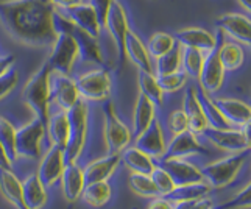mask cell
<instances>
[{
	"label": "cell",
	"instance_id": "35",
	"mask_svg": "<svg viewBox=\"0 0 251 209\" xmlns=\"http://www.w3.org/2000/svg\"><path fill=\"white\" fill-rule=\"evenodd\" d=\"M137 86L139 92L144 94L147 99H150L156 106H161L164 102V92L159 88L158 77L153 72H141L137 74Z\"/></svg>",
	"mask_w": 251,
	"mask_h": 209
},
{
	"label": "cell",
	"instance_id": "11",
	"mask_svg": "<svg viewBox=\"0 0 251 209\" xmlns=\"http://www.w3.org/2000/svg\"><path fill=\"white\" fill-rule=\"evenodd\" d=\"M103 27L108 30L112 41H114L116 50H117V59H119V63H122L125 58V39H126V33L129 30L128 13L122 2L114 0Z\"/></svg>",
	"mask_w": 251,
	"mask_h": 209
},
{
	"label": "cell",
	"instance_id": "17",
	"mask_svg": "<svg viewBox=\"0 0 251 209\" xmlns=\"http://www.w3.org/2000/svg\"><path fill=\"white\" fill-rule=\"evenodd\" d=\"M206 156L209 155L206 147L200 142L197 134L192 131H184L179 133L176 136L170 137V141L167 142V150L164 158H181V159H187L189 156Z\"/></svg>",
	"mask_w": 251,
	"mask_h": 209
},
{
	"label": "cell",
	"instance_id": "42",
	"mask_svg": "<svg viewBox=\"0 0 251 209\" xmlns=\"http://www.w3.org/2000/svg\"><path fill=\"white\" fill-rule=\"evenodd\" d=\"M158 83L159 88L164 94H173L181 91L187 83V75L184 72H173V74H167V75H161L158 77Z\"/></svg>",
	"mask_w": 251,
	"mask_h": 209
},
{
	"label": "cell",
	"instance_id": "32",
	"mask_svg": "<svg viewBox=\"0 0 251 209\" xmlns=\"http://www.w3.org/2000/svg\"><path fill=\"white\" fill-rule=\"evenodd\" d=\"M212 187L207 184L206 181L201 183H194V184H186V186H175V189L166 197L172 203H179V202H197V200L209 197Z\"/></svg>",
	"mask_w": 251,
	"mask_h": 209
},
{
	"label": "cell",
	"instance_id": "22",
	"mask_svg": "<svg viewBox=\"0 0 251 209\" xmlns=\"http://www.w3.org/2000/svg\"><path fill=\"white\" fill-rule=\"evenodd\" d=\"M223 119L228 122L232 128H244L250 125L251 120V108L250 104L239 99H214Z\"/></svg>",
	"mask_w": 251,
	"mask_h": 209
},
{
	"label": "cell",
	"instance_id": "36",
	"mask_svg": "<svg viewBox=\"0 0 251 209\" xmlns=\"http://www.w3.org/2000/svg\"><path fill=\"white\" fill-rule=\"evenodd\" d=\"M198 99H200V102H201V106H203L204 116H206V120H207V124H209V127H212V128H229L228 122L223 119L222 112L217 108V104L214 103L212 95L206 94L200 89L198 91Z\"/></svg>",
	"mask_w": 251,
	"mask_h": 209
},
{
	"label": "cell",
	"instance_id": "38",
	"mask_svg": "<svg viewBox=\"0 0 251 209\" xmlns=\"http://www.w3.org/2000/svg\"><path fill=\"white\" fill-rule=\"evenodd\" d=\"M204 58L206 53H203L201 50L183 47V63H181V69H184V74L187 77L198 78V75L201 72Z\"/></svg>",
	"mask_w": 251,
	"mask_h": 209
},
{
	"label": "cell",
	"instance_id": "1",
	"mask_svg": "<svg viewBox=\"0 0 251 209\" xmlns=\"http://www.w3.org/2000/svg\"><path fill=\"white\" fill-rule=\"evenodd\" d=\"M50 0H0V24L8 36L28 47H50L58 36Z\"/></svg>",
	"mask_w": 251,
	"mask_h": 209
},
{
	"label": "cell",
	"instance_id": "50",
	"mask_svg": "<svg viewBox=\"0 0 251 209\" xmlns=\"http://www.w3.org/2000/svg\"><path fill=\"white\" fill-rule=\"evenodd\" d=\"M189 209H214V202L209 197H204V198H200V200H197V202H194Z\"/></svg>",
	"mask_w": 251,
	"mask_h": 209
},
{
	"label": "cell",
	"instance_id": "13",
	"mask_svg": "<svg viewBox=\"0 0 251 209\" xmlns=\"http://www.w3.org/2000/svg\"><path fill=\"white\" fill-rule=\"evenodd\" d=\"M50 91H51V102L61 111H69L76 102L81 100L75 78H72L71 75L51 72Z\"/></svg>",
	"mask_w": 251,
	"mask_h": 209
},
{
	"label": "cell",
	"instance_id": "15",
	"mask_svg": "<svg viewBox=\"0 0 251 209\" xmlns=\"http://www.w3.org/2000/svg\"><path fill=\"white\" fill-rule=\"evenodd\" d=\"M134 147H137L139 150L147 153L154 161H161L164 156H166L167 139H166V133H164L161 122L158 119H154L153 124L147 128L145 131H142L139 136H136Z\"/></svg>",
	"mask_w": 251,
	"mask_h": 209
},
{
	"label": "cell",
	"instance_id": "34",
	"mask_svg": "<svg viewBox=\"0 0 251 209\" xmlns=\"http://www.w3.org/2000/svg\"><path fill=\"white\" fill-rule=\"evenodd\" d=\"M112 195V189L108 181H95V183H86V186L81 192V198L84 203H88L92 208H101L105 206Z\"/></svg>",
	"mask_w": 251,
	"mask_h": 209
},
{
	"label": "cell",
	"instance_id": "9",
	"mask_svg": "<svg viewBox=\"0 0 251 209\" xmlns=\"http://www.w3.org/2000/svg\"><path fill=\"white\" fill-rule=\"evenodd\" d=\"M203 136L219 150L239 153L250 150V125L244 128H212L207 127Z\"/></svg>",
	"mask_w": 251,
	"mask_h": 209
},
{
	"label": "cell",
	"instance_id": "24",
	"mask_svg": "<svg viewBox=\"0 0 251 209\" xmlns=\"http://www.w3.org/2000/svg\"><path fill=\"white\" fill-rule=\"evenodd\" d=\"M125 56L139 69L141 72H153V59L147 50V46L136 31L131 28L126 33L125 39Z\"/></svg>",
	"mask_w": 251,
	"mask_h": 209
},
{
	"label": "cell",
	"instance_id": "19",
	"mask_svg": "<svg viewBox=\"0 0 251 209\" xmlns=\"http://www.w3.org/2000/svg\"><path fill=\"white\" fill-rule=\"evenodd\" d=\"M225 75H226V71H225L220 63L217 50L206 53L201 72L197 78L200 81V89L209 95L219 92L225 83Z\"/></svg>",
	"mask_w": 251,
	"mask_h": 209
},
{
	"label": "cell",
	"instance_id": "23",
	"mask_svg": "<svg viewBox=\"0 0 251 209\" xmlns=\"http://www.w3.org/2000/svg\"><path fill=\"white\" fill-rule=\"evenodd\" d=\"M120 162H122L120 153H108L106 156H101V158H99V159L91 161L83 169L84 181L86 183L108 181L117 172Z\"/></svg>",
	"mask_w": 251,
	"mask_h": 209
},
{
	"label": "cell",
	"instance_id": "46",
	"mask_svg": "<svg viewBox=\"0 0 251 209\" xmlns=\"http://www.w3.org/2000/svg\"><path fill=\"white\" fill-rule=\"evenodd\" d=\"M88 3L94 8V11H95V14H97L99 21L103 27L106 22V17H108L111 6H112V3H114V0H89Z\"/></svg>",
	"mask_w": 251,
	"mask_h": 209
},
{
	"label": "cell",
	"instance_id": "10",
	"mask_svg": "<svg viewBox=\"0 0 251 209\" xmlns=\"http://www.w3.org/2000/svg\"><path fill=\"white\" fill-rule=\"evenodd\" d=\"M55 21H56L58 30H66L75 38L76 44H78V50H80V58L83 61L91 63V64H99V66L105 64V59H103V53H101V47H100V42L97 38H92L91 34H88L86 31L74 27V25L69 22L63 14H56Z\"/></svg>",
	"mask_w": 251,
	"mask_h": 209
},
{
	"label": "cell",
	"instance_id": "8",
	"mask_svg": "<svg viewBox=\"0 0 251 209\" xmlns=\"http://www.w3.org/2000/svg\"><path fill=\"white\" fill-rule=\"evenodd\" d=\"M75 81L80 92V97L84 102L105 103L111 97L112 80L106 69L103 67L92 69V71L81 74Z\"/></svg>",
	"mask_w": 251,
	"mask_h": 209
},
{
	"label": "cell",
	"instance_id": "45",
	"mask_svg": "<svg viewBox=\"0 0 251 209\" xmlns=\"http://www.w3.org/2000/svg\"><path fill=\"white\" fill-rule=\"evenodd\" d=\"M17 83H19V74L13 67L10 72H6L5 75L0 77V102L3 99H6L14 89Z\"/></svg>",
	"mask_w": 251,
	"mask_h": 209
},
{
	"label": "cell",
	"instance_id": "52",
	"mask_svg": "<svg viewBox=\"0 0 251 209\" xmlns=\"http://www.w3.org/2000/svg\"><path fill=\"white\" fill-rule=\"evenodd\" d=\"M237 2H239V5L244 8L247 13L251 11V0H237Z\"/></svg>",
	"mask_w": 251,
	"mask_h": 209
},
{
	"label": "cell",
	"instance_id": "14",
	"mask_svg": "<svg viewBox=\"0 0 251 209\" xmlns=\"http://www.w3.org/2000/svg\"><path fill=\"white\" fill-rule=\"evenodd\" d=\"M219 31L223 36H228L231 41L239 42L240 46H251V21L245 14L228 13L217 17L215 21Z\"/></svg>",
	"mask_w": 251,
	"mask_h": 209
},
{
	"label": "cell",
	"instance_id": "20",
	"mask_svg": "<svg viewBox=\"0 0 251 209\" xmlns=\"http://www.w3.org/2000/svg\"><path fill=\"white\" fill-rule=\"evenodd\" d=\"M164 169L169 172L170 178L175 183V186H186L194 183L204 181L203 172L198 165L189 162L187 159L181 158H162L159 161Z\"/></svg>",
	"mask_w": 251,
	"mask_h": 209
},
{
	"label": "cell",
	"instance_id": "43",
	"mask_svg": "<svg viewBox=\"0 0 251 209\" xmlns=\"http://www.w3.org/2000/svg\"><path fill=\"white\" fill-rule=\"evenodd\" d=\"M166 128H167V133L170 134V137L187 131L189 125H187V117L184 114V111L183 109L172 111L166 120Z\"/></svg>",
	"mask_w": 251,
	"mask_h": 209
},
{
	"label": "cell",
	"instance_id": "28",
	"mask_svg": "<svg viewBox=\"0 0 251 209\" xmlns=\"http://www.w3.org/2000/svg\"><path fill=\"white\" fill-rule=\"evenodd\" d=\"M0 192L16 209H27L22 195V181L11 167H0Z\"/></svg>",
	"mask_w": 251,
	"mask_h": 209
},
{
	"label": "cell",
	"instance_id": "26",
	"mask_svg": "<svg viewBox=\"0 0 251 209\" xmlns=\"http://www.w3.org/2000/svg\"><path fill=\"white\" fill-rule=\"evenodd\" d=\"M61 190L69 203H74L81 198V192L86 186L83 169L78 164H66V169L61 175Z\"/></svg>",
	"mask_w": 251,
	"mask_h": 209
},
{
	"label": "cell",
	"instance_id": "48",
	"mask_svg": "<svg viewBox=\"0 0 251 209\" xmlns=\"http://www.w3.org/2000/svg\"><path fill=\"white\" fill-rule=\"evenodd\" d=\"M147 209H173V203L169 202L166 197H156V198H151V203L149 205Z\"/></svg>",
	"mask_w": 251,
	"mask_h": 209
},
{
	"label": "cell",
	"instance_id": "12",
	"mask_svg": "<svg viewBox=\"0 0 251 209\" xmlns=\"http://www.w3.org/2000/svg\"><path fill=\"white\" fill-rule=\"evenodd\" d=\"M39 165L36 175L42 181L47 189L53 187L56 183L61 180V175L66 169V159H64V150L61 147L50 145L49 150L39 158Z\"/></svg>",
	"mask_w": 251,
	"mask_h": 209
},
{
	"label": "cell",
	"instance_id": "39",
	"mask_svg": "<svg viewBox=\"0 0 251 209\" xmlns=\"http://www.w3.org/2000/svg\"><path fill=\"white\" fill-rule=\"evenodd\" d=\"M128 184H129V187H131V190L136 195H139L142 198L151 200V198L159 197L158 190H156V187H154L150 175H142V173H131L129 178H128Z\"/></svg>",
	"mask_w": 251,
	"mask_h": 209
},
{
	"label": "cell",
	"instance_id": "37",
	"mask_svg": "<svg viewBox=\"0 0 251 209\" xmlns=\"http://www.w3.org/2000/svg\"><path fill=\"white\" fill-rule=\"evenodd\" d=\"M175 46H176V39L173 34L166 33V31H156L149 38L147 50H149L151 58H158L164 53H167V52L172 50Z\"/></svg>",
	"mask_w": 251,
	"mask_h": 209
},
{
	"label": "cell",
	"instance_id": "41",
	"mask_svg": "<svg viewBox=\"0 0 251 209\" xmlns=\"http://www.w3.org/2000/svg\"><path fill=\"white\" fill-rule=\"evenodd\" d=\"M150 178L158 190V195L161 197H167L172 190L175 189V183H173L169 172L164 169L162 165H154V169L150 173Z\"/></svg>",
	"mask_w": 251,
	"mask_h": 209
},
{
	"label": "cell",
	"instance_id": "3",
	"mask_svg": "<svg viewBox=\"0 0 251 209\" xmlns=\"http://www.w3.org/2000/svg\"><path fill=\"white\" fill-rule=\"evenodd\" d=\"M66 112L69 119V141L64 149V159L66 164H78L88 141L89 104L84 100H78Z\"/></svg>",
	"mask_w": 251,
	"mask_h": 209
},
{
	"label": "cell",
	"instance_id": "31",
	"mask_svg": "<svg viewBox=\"0 0 251 209\" xmlns=\"http://www.w3.org/2000/svg\"><path fill=\"white\" fill-rule=\"evenodd\" d=\"M125 167L131 170V173H142V175H150L154 169V159H151L149 155L139 150L137 147H126V149L120 153Z\"/></svg>",
	"mask_w": 251,
	"mask_h": 209
},
{
	"label": "cell",
	"instance_id": "2",
	"mask_svg": "<svg viewBox=\"0 0 251 209\" xmlns=\"http://www.w3.org/2000/svg\"><path fill=\"white\" fill-rule=\"evenodd\" d=\"M50 77L51 69L47 61L34 72L28 81L25 83L22 89L24 103L34 112V117H38L44 124H47L50 116L51 104V91H50Z\"/></svg>",
	"mask_w": 251,
	"mask_h": 209
},
{
	"label": "cell",
	"instance_id": "44",
	"mask_svg": "<svg viewBox=\"0 0 251 209\" xmlns=\"http://www.w3.org/2000/svg\"><path fill=\"white\" fill-rule=\"evenodd\" d=\"M250 198H251V184L248 183V184L242 187L234 197L228 200L225 205L219 206L217 209H250L251 206Z\"/></svg>",
	"mask_w": 251,
	"mask_h": 209
},
{
	"label": "cell",
	"instance_id": "5",
	"mask_svg": "<svg viewBox=\"0 0 251 209\" xmlns=\"http://www.w3.org/2000/svg\"><path fill=\"white\" fill-rule=\"evenodd\" d=\"M103 137L108 153H122L133 141L131 128L119 117L111 100H106L103 106Z\"/></svg>",
	"mask_w": 251,
	"mask_h": 209
},
{
	"label": "cell",
	"instance_id": "47",
	"mask_svg": "<svg viewBox=\"0 0 251 209\" xmlns=\"http://www.w3.org/2000/svg\"><path fill=\"white\" fill-rule=\"evenodd\" d=\"M14 63H16V56L14 55L0 56V77L5 75L6 72H10L11 69L14 67Z\"/></svg>",
	"mask_w": 251,
	"mask_h": 209
},
{
	"label": "cell",
	"instance_id": "40",
	"mask_svg": "<svg viewBox=\"0 0 251 209\" xmlns=\"http://www.w3.org/2000/svg\"><path fill=\"white\" fill-rule=\"evenodd\" d=\"M16 127L11 124L6 117L0 116V142H2L3 149L10 158L11 162L17 159L16 153Z\"/></svg>",
	"mask_w": 251,
	"mask_h": 209
},
{
	"label": "cell",
	"instance_id": "33",
	"mask_svg": "<svg viewBox=\"0 0 251 209\" xmlns=\"http://www.w3.org/2000/svg\"><path fill=\"white\" fill-rule=\"evenodd\" d=\"M181 63H183V46H179L176 42V46L172 50H169L167 53L154 58L153 74L156 77H161V75L178 72L181 71Z\"/></svg>",
	"mask_w": 251,
	"mask_h": 209
},
{
	"label": "cell",
	"instance_id": "21",
	"mask_svg": "<svg viewBox=\"0 0 251 209\" xmlns=\"http://www.w3.org/2000/svg\"><path fill=\"white\" fill-rule=\"evenodd\" d=\"M183 111L187 117L189 131H192L197 136H201L206 131V128L209 127V124L206 120L201 102L198 99V91L194 86L186 89L184 100H183Z\"/></svg>",
	"mask_w": 251,
	"mask_h": 209
},
{
	"label": "cell",
	"instance_id": "27",
	"mask_svg": "<svg viewBox=\"0 0 251 209\" xmlns=\"http://www.w3.org/2000/svg\"><path fill=\"white\" fill-rule=\"evenodd\" d=\"M22 195L27 209H44L49 202L47 187L36 173H31L22 181Z\"/></svg>",
	"mask_w": 251,
	"mask_h": 209
},
{
	"label": "cell",
	"instance_id": "6",
	"mask_svg": "<svg viewBox=\"0 0 251 209\" xmlns=\"http://www.w3.org/2000/svg\"><path fill=\"white\" fill-rule=\"evenodd\" d=\"M46 124L38 117L16 130V153L17 158L36 161L42 156V145L46 139Z\"/></svg>",
	"mask_w": 251,
	"mask_h": 209
},
{
	"label": "cell",
	"instance_id": "29",
	"mask_svg": "<svg viewBox=\"0 0 251 209\" xmlns=\"http://www.w3.org/2000/svg\"><path fill=\"white\" fill-rule=\"evenodd\" d=\"M156 108L158 106L150 99H147L144 94L139 92L133 114V137L139 136L153 124V120L156 119Z\"/></svg>",
	"mask_w": 251,
	"mask_h": 209
},
{
	"label": "cell",
	"instance_id": "4",
	"mask_svg": "<svg viewBox=\"0 0 251 209\" xmlns=\"http://www.w3.org/2000/svg\"><path fill=\"white\" fill-rule=\"evenodd\" d=\"M248 158H250V150H245L239 153H229L222 159H217L204 165L201 169L204 181L212 189H223L229 186L239 177V173L244 169Z\"/></svg>",
	"mask_w": 251,
	"mask_h": 209
},
{
	"label": "cell",
	"instance_id": "30",
	"mask_svg": "<svg viewBox=\"0 0 251 209\" xmlns=\"http://www.w3.org/2000/svg\"><path fill=\"white\" fill-rule=\"evenodd\" d=\"M46 134L50 139L51 145L61 147L64 150L69 141V119L67 112L59 109L58 112H50L46 124Z\"/></svg>",
	"mask_w": 251,
	"mask_h": 209
},
{
	"label": "cell",
	"instance_id": "16",
	"mask_svg": "<svg viewBox=\"0 0 251 209\" xmlns=\"http://www.w3.org/2000/svg\"><path fill=\"white\" fill-rule=\"evenodd\" d=\"M175 39L179 46L201 50L203 53H211L219 44V34H214L209 30L201 27H186L178 30L175 34Z\"/></svg>",
	"mask_w": 251,
	"mask_h": 209
},
{
	"label": "cell",
	"instance_id": "7",
	"mask_svg": "<svg viewBox=\"0 0 251 209\" xmlns=\"http://www.w3.org/2000/svg\"><path fill=\"white\" fill-rule=\"evenodd\" d=\"M78 58L80 50L75 38L66 30H58V36L50 46V55L47 58V64L50 66L51 72L71 75Z\"/></svg>",
	"mask_w": 251,
	"mask_h": 209
},
{
	"label": "cell",
	"instance_id": "51",
	"mask_svg": "<svg viewBox=\"0 0 251 209\" xmlns=\"http://www.w3.org/2000/svg\"><path fill=\"white\" fill-rule=\"evenodd\" d=\"M11 165H13V162L10 161V158H8L3 145L0 142V167H11Z\"/></svg>",
	"mask_w": 251,
	"mask_h": 209
},
{
	"label": "cell",
	"instance_id": "49",
	"mask_svg": "<svg viewBox=\"0 0 251 209\" xmlns=\"http://www.w3.org/2000/svg\"><path fill=\"white\" fill-rule=\"evenodd\" d=\"M53 3L55 8H59V10H67V8H72L75 5L83 3L84 0H50Z\"/></svg>",
	"mask_w": 251,
	"mask_h": 209
},
{
	"label": "cell",
	"instance_id": "25",
	"mask_svg": "<svg viewBox=\"0 0 251 209\" xmlns=\"http://www.w3.org/2000/svg\"><path fill=\"white\" fill-rule=\"evenodd\" d=\"M217 55L226 72H234L240 69L245 63V50L239 42L225 39L223 33L219 31V44H217Z\"/></svg>",
	"mask_w": 251,
	"mask_h": 209
},
{
	"label": "cell",
	"instance_id": "18",
	"mask_svg": "<svg viewBox=\"0 0 251 209\" xmlns=\"http://www.w3.org/2000/svg\"><path fill=\"white\" fill-rule=\"evenodd\" d=\"M61 11H63L61 14L74 25V27L86 31L88 34H91L92 38H97V39L100 38L103 27L97 14L94 11V8L88 2H83L80 5H75L72 8H67V10H61Z\"/></svg>",
	"mask_w": 251,
	"mask_h": 209
}]
</instances>
